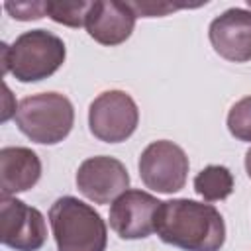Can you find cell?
Segmentation results:
<instances>
[{
  "label": "cell",
  "instance_id": "1",
  "mask_svg": "<svg viewBox=\"0 0 251 251\" xmlns=\"http://www.w3.org/2000/svg\"><path fill=\"white\" fill-rule=\"evenodd\" d=\"M155 233L163 243L184 251H220L226 241V224L212 204L173 198L161 202Z\"/></svg>",
  "mask_w": 251,
  "mask_h": 251
},
{
  "label": "cell",
  "instance_id": "2",
  "mask_svg": "<svg viewBox=\"0 0 251 251\" xmlns=\"http://www.w3.org/2000/svg\"><path fill=\"white\" fill-rule=\"evenodd\" d=\"M2 71L20 82H39L55 75L67 57L65 41L47 29H29L12 45L2 43Z\"/></svg>",
  "mask_w": 251,
  "mask_h": 251
},
{
  "label": "cell",
  "instance_id": "3",
  "mask_svg": "<svg viewBox=\"0 0 251 251\" xmlns=\"http://www.w3.org/2000/svg\"><path fill=\"white\" fill-rule=\"evenodd\" d=\"M57 251H106L108 227L102 216L75 196H61L49 208Z\"/></svg>",
  "mask_w": 251,
  "mask_h": 251
},
{
  "label": "cell",
  "instance_id": "4",
  "mask_svg": "<svg viewBox=\"0 0 251 251\" xmlns=\"http://www.w3.org/2000/svg\"><path fill=\"white\" fill-rule=\"evenodd\" d=\"M14 120L18 129L33 143L55 145L71 133L75 108L59 92H39L20 100Z\"/></svg>",
  "mask_w": 251,
  "mask_h": 251
},
{
  "label": "cell",
  "instance_id": "5",
  "mask_svg": "<svg viewBox=\"0 0 251 251\" xmlns=\"http://www.w3.org/2000/svg\"><path fill=\"white\" fill-rule=\"evenodd\" d=\"M139 124L135 100L124 90L98 94L88 108L90 133L104 143H122L133 135Z\"/></svg>",
  "mask_w": 251,
  "mask_h": 251
},
{
  "label": "cell",
  "instance_id": "6",
  "mask_svg": "<svg viewBox=\"0 0 251 251\" xmlns=\"http://www.w3.org/2000/svg\"><path fill=\"white\" fill-rule=\"evenodd\" d=\"M137 167L147 188L161 194H173L184 188L190 163L180 145L169 139H159L143 149Z\"/></svg>",
  "mask_w": 251,
  "mask_h": 251
},
{
  "label": "cell",
  "instance_id": "7",
  "mask_svg": "<svg viewBox=\"0 0 251 251\" xmlns=\"http://www.w3.org/2000/svg\"><path fill=\"white\" fill-rule=\"evenodd\" d=\"M0 226L2 243L14 251H39L45 245L47 226L43 214L16 196H2Z\"/></svg>",
  "mask_w": 251,
  "mask_h": 251
},
{
  "label": "cell",
  "instance_id": "8",
  "mask_svg": "<svg viewBox=\"0 0 251 251\" xmlns=\"http://www.w3.org/2000/svg\"><path fill=\"white\" fill-rule=\"evenodd\" d=\"M129 186V175L126 165L108 155L88 157L76 171L78 192L94 204H110Z\"/></svg>",
  "mask_w": 251,
  "mask_h": 251
},
{
  "label": "cell",
  "instance_id": "9",
  "mask_svg": "<svg viewBox=\"0 0 251 251\" xmlns=\"http://www.w3.org/2000/svg\"><path fill=\"white\" fill-rule=\"evenodd\" d=\"M161 200L145 190H126L110 206V227L122 239H145L155 231Z\"/></svg>",
  "mask_w": 251,
  "mask_h": 251
},
{
  "label": "cell",
  "instance_id": "10",
  "mask_svg": "<svg viewBox=\"0 0 251 251\" xmlns=\"http://www.w3.org/2000/svg\"><path fill=\"white\" fill-rule=\"evenodd\" d=\"M208 37L214 51L231 63L251 61V10L229 8L212 20Z\"/></svg>",
  "mask_w": 251,
  "mask_h": 251
},
{
  "label": "cell",
  "instance_id": "11",
  "mask_svg": "<svg viewBox=\"0 0 251 251\" xmlns=\"http://www.w3.org/2000/svg\"><path fill=\"white\" fill-rule=\"evenodd\" d=\"M135 20L137 16L131 10L129 2L94 0L88 10L84 27L96 43L114 47L124 43L131 35Z\"/></svg>",
  "mask_w": 251,
  "mask_h": 251
},
{
  "label": "cell",
  "instance_id": "12",
  "mask_svg": "<svg viewBox=\"0 0 251 251\" xmlns=\"http://www.w3.org/2000/svg\"><path fill=\"white\" fill-rule=\"evenodd\" d=\"M41 178V161L29 147L0 149V190L2 196L25 192Z\"/></svg>",
  "mask_w": 251,
  "mask_h": 251
},
{
  "label": "cell",
  "instance_id": "13",
  "mask_svg": "<svg viewBox=\"0 0 251 251\" xmlns=\"http://www.w3.org/2000/svg\"><path fill=\"white\" fill-rule=\"evenodd\" d=\"M194 190L206 202L226 200L233 192V175L224 165H208L194 176Z\"/></svg>",
  "mask_w": 251,
  "mask_h": 251
},
{
  "label": "cell",
  "instance_id": "14",
  "mask_svg": "<svg viewBox=\"0 0 251 251\" xmlns=\"http://www.w3.org/2000/svg\"><path fill=\"white\" fill-rule=\"evenodd\" d=\"M90 6L92 2H53L49 0L45 4V10H47V16L57 24H63L67 27H82Z\"/></svg>",
  "mask_w": 251,
  "mask_h": 251
},
{
  "label": "cell",
  "instance_id": "15",
  "mask_svg": "<svg viewBox=\"0 0 251 251\" xmlns=\"http://www.w3.org/2000/svg\"><path fill=\"white\" fill-rule=\"evenodd\" d=\"M227 129L239 141H251V96L237 100L227 114Z\"/></svg>",
  "mask_w": 251,
  "mask_h": 251
},
{
  "label": "cell",
  "instance_id": "16",
  "mask_svg": "<svg viewBox=\"0 0 251 251\" xmlns=\"http://www.w3.org/2000/svg\"><path fill=\"white\" fill-rule=\"evenodd\" d=\"M45 4L47 2H37V0L35 2H6L4 8L14 20L31 22V20H41L43 16H47Z\"/></svg>",
  "mask_w": 251,
  "mask_h": 251
},
{
  "label": "cell",
  "instance_id": "17",
  "mask_svg": "<svg viewBox=\"0 0 251 251\" xmlns=\"http://www.w3.org/2000/svg\"><path fill=\"white\" fill-rule=\"evenodd\" d=\"M131 10L139 18H155L165 16L169 12H175L178 8H186V4H169V2H129Z\"/></svg>",
  "mask_w": 251,
  "mask_h": 251
},
{
  "label": "cell",
  "instance_id": "18",
  "mask_svg": "<svg viewBox=\"0 0 251 251\" xmlns=\"http://www.w3.org/2000/svg\"><path fill=\"white\" fill-rule=\"evenodd\" d=\"M245 171H247V176L251 178V147L245 153Z\"/></svg>",
  "mask_w": 251,
  "mask_h": 251
},
{
  "label": "cell",
  "instance_id": "19",
  "mask_svg": "<svg viewBox=\"0 0 251 251\" xmlns=\"http://www.w3.org/2000/svg\"><path fill=\"white\" fill-rule=\"evenodd\" d=\"M247 6H249V8H251V0H249V2H247Z\"/></svg>",
  "mask_w": 251,
  "mask_h": 251
}]
</instances>
